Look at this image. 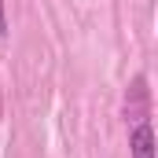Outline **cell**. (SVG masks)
<instances>
[{
    "label": "cell",
    "instance_id": "obj_1",
    "mask_svg": "<svg viewBox=\"0 0 158 158\" xmlns=\"http://www.w3.org/2000/svg\"><path fill=\"white\" fill-rule=\"evenodd\" d=\"M129 155L132 158H155V129L151 121H136L132 132H129Z\"/></svg>",
    "mask_w": 158,
    "mask_h": 158
},
{
    "label": "cell",
    "instance_id": "obj_2",
    "mask_svg": "<svg viewBox=\"0 0 158 158\" xmlns=\"http://www.w3.org/2000/svg\"><path fill=\"white\" fill-rule=\"evenodd\" d=\"M0 37H7V15H4V0H0Z\"/></svg>",
    "mask_w": 158,
    "mask_h": 158
}]
</instances>
